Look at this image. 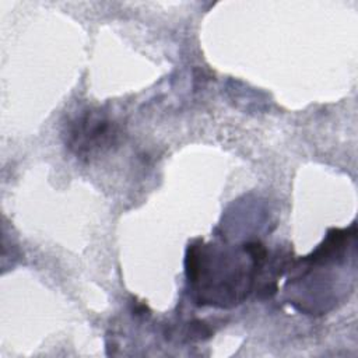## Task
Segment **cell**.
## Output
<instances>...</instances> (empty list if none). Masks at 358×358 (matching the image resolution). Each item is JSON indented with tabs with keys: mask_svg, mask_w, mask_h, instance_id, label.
Segmentation results:
<instances>
[{
	"mask_svg": "<svg viewBox=\"0 0 358 358\" xmlns=\"http://www.w3.org/2000/svg\"><path fill=\"white\" fill-rule=\"evenodd\" d=\"M119 126L105 112L88 109L70 122L66 144L77 157H91L109 150L119 140Z\"/></svg>",
	"mask_w": 358,
	"mask_h": 358,
	"instance_id": "6da1fadb",
	"label": "cell"
}]
</instances>
